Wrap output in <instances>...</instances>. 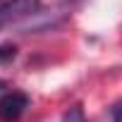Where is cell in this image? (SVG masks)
<instances>
[{
    "mask_svg": "<svg viewBox=\"0 0 122 122\" xmlns=\"http://www.w3.org/2000/svg\"><path fill=\"white\" fill-rule=\"evenodd\" d=\"M110 117H112V122H122V101L110 108Z\"/></svg>",
    "mask_w": 122,
    "mask_h": 122,
    "instance_id": "277c9868",
    "label": "cell"
},
{
    "mask_svg": "<svg viewBox=\"0 0 122 122\" xmlns=\"http://www.w3.org/2000/svg\"><path fill=\"white\" fill-rule=\"evenodd\" d=\"M17 48L15 46H0V62H7V60H15Z\"/></svg>",
    "mask_w": 122,
    "mask_h": 122,
    "instance_id": "3957f363",
    "label": "cell"
},
{
    "mask_svg": "<svg viewBox=\"0 0 122 122\" xmlns=\"http://www.w3.org/2000/svg\"><path fill=\"white\" fill-rule=\"evenodd\" d=\"M41 0H0V29L36 15Z\"/></svg>",
    "mask_w": 122,
    "mask_h": 122,
    "instance_id": "6da1fadb",
    "label": "cell"
},
{
    "mask_svg": "<svg viewBox=\"0 0 122 122\" xmlns=\"http://www.w3.org/2000/svg\"><path fill=\"white\" fill-rule=\"evenodd\" d=\"M26 108H29V96L22 91H7L0 96V120L3 122L19 120Z\"/></svg>",
    "mask_w": 122,
    "mask_h": 122,
    "instance_id": "7a4b0ae2",
    "label": "cell"
},
{
    "mask_svg": "<svg viewBox=\"0 0 122 122\" xmlns=\"http://www.w3.org/2000/svg\"><path fill=\"white\" fill-rule=\"evenodd\" d=\"M0 89H5V81H3V79H0Z\"/></svg>",
    "mask_w": 122,
    "mask_h": 122,
    "instance_id": "5b68a950",
    "label": "cell"
}]
</instances>
